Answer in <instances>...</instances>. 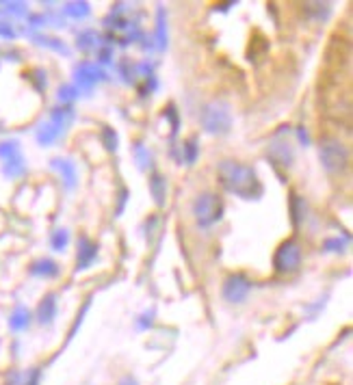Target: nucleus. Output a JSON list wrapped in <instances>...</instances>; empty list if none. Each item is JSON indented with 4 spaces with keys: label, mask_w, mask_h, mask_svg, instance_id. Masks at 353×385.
<instances>
[{
    "label": "nucleus",
    "mask_w": 353,
    "mask_h": 385,
    "mask_svg": "<svg viewBox=\"0 0 353 385\" xmlns=\"http://www.w3.org/2000/svg\"><path fill=\"white\" fill-rule=\"evenodd\" d=\"M217 178L224 190L230 195H236L240 200H260L262 195V182L258 178V171L252 164L238 162V160H222L217 167Z\"/></svg>",
    "instance_id": "nucleus-1"
},
{
    "label": "nucleus",
    "mask_w": 353,
    "mask_h": 385,
    "mask_svg": "<svg viewBox=\"0 0 353 385\" xmlns=\"http://www.w3.org/2000/svg\"><path fill=\"white\" fill-rule=\"evenodd\" d=\"M200 124L206 134L212 136H226L232 130L234 117L232 106L226 100H210L202 106L200 111Z\"/></svg>",
    "instance_id": "nucleus-2"
},
{
    "label": "nucleus",
    "mask_w": 353,
    "mask_h": 385,
    "mask_svg": "<svg viewBox=\"0 0 353 385\" xmlns=\"http://www.w3.org/2000/svg\"><path fill=\"white\" fill-rule=\"evenodd\" d=\"M74 119V108L72 106H57L50 111V117L41 122L35 130V139L39 145L48 148L52 143H57L61 136L65 134L68 126Z\"/></svg>",
    "instance_id": "nucleus-3"
},
{
    "label": "nucleus",
    "mask_w": 353,
    "mask_h": 385,
    "mask_svg": "<svg viewBox=\"0 0 353 385\" xmlns=\"http://www.w3.org/2000/svg\"><path fill=\"white\" fill-rule=\"evenodd\" d=\"M198 228L208 230L224 218V200L217 192H200L191 206Z\"/></svg>",
    "instance_id": "nucleus-4"
},
{
    "label": "nucleus",
    "mask_w": 353,
    "mask_h": 385,
    "mask_svg": "<svg viewBox=\"0 0 353 385\" xmlns=\"http://www.w3.org/2000/svg\"><path fill=\"white\" fill-rule=\"evenodd\" d=\"M319 158H321V164L323 169L336 176V174H342L349 164V150L342 141L338 139H323L319 143Z\"/></svg>",
    "instance_id": "nucleus-5"
},
{
    "label": "nucleus",
    "mask_w": 353,
    "mask_h": 385,
    "mask_svg": "<svg viewBox=\"0 0 353 385\" xmlns=\"http://www.w3.org/2000/svg\"><path fill=\"white\" fill-rule=\"evenodd\" d=\"M302 260H304L302 244L297 242L295 238H288V240H284V242L278 247V249H276L274 268H276V273H280V275H293V273L300 270Z\"/></svg>",
    "instance_id": "nucleus-6"
},
{
    "label": "nucleus",
    "mask_w": 353,
    "mask_h": 385,
    "mask_svg": "<svg viewBox=\"0 0 353 385\" xmlns=\"http://www.w3.org/2000/svg\"><path fill=\"white\" fill-rule=\"evenodd\" d=\"M108 80L106 72L98 65V63H91V61H80L76 67H74V85L80 89V93L83 91H91L96 85H100V82Z\"/></svg>",
    "instance_id": "nucleus-7"
},
{
    "label": "nucleus",
    "mask_w": 353,
    "mask_h": 385,
    "mask_svg": "<svg viewBox=\"0 0 353 385\" xmlns=\"http://www.w3.org/2000/svg\"><path fill=\"white\" fill-rule=\"evenodd\" d=\"M252 280L248 278V275L243 273H232L228 275V278L224 280V286H222V294L224 299L228 301V304H243L250 292H252Z\"/></svg>",
    "instance_id": "nucleus-8"
},
{
    "label": "nucleus",
    "mask_w": 353,
    "mask_h": 385,
    "mask_svg": "<svg viewBox=\"0 0 353 385\" xmlns=\"http://www.w3.org/2000/svg\"><path fill=\"white\" fill-rule=\"evenodd\" d=\"M267 156H269V160L276 164V167H284V169H288L290 164H293V158H295V154H293V145H290V141L288 139H284V130H280L274 139H271V143H269V148H267Z\"/></svg>",
    "instance_id": "nucleus-9"
},
{
    "label": "nucleus",
    "mask_w": 353,
    "mask_h": 385,
    "mask_svg": "<svg viewBox=\"0 0 353 385\" xmlns=\"http://www.w3.org/2000/svg\"><path fill=\"white\" fill-rule=\"evenodd\" d=\"M98 242H94L89 236H80L76 252V270H87L89 266H94V262L98 260Z\"/></svg>",
    "instance_id": "nucleus-10"
},
{
    "label": "nucleus",
    "mask_w": 353,
    "mask_h": 385,
    "mask_svg": "<svg viewBox=\"0 0 353 385\" xmlns=\"http://www.w3.org/2000/svg\"><path fill=\"white\" fill-rule=\"evenodd\" d=\"M50 167L61 176V182L68 190H74L78 186V167L72 158H52Z\"/></svg>",
    "instance_id": "nucleus-11"
},
{
    "label": "nucleus",
    "mask_w": 353,
    "mask_h": 385,
    "mask_svg": "<svg viewBox=\"0 0 353 385\" xmlns=\"http://www.w3.org/2000/svg\"><path fill=\"white\" fill-rule=\"evenodd\" d=\"M59 296L54 292H48L37 306V312H35V318L39 325H52L54 318H57V312H59Z\"/></svg>",
    "instance_id": "nucleus-12"
},
{
    "label": "nucleus",
    "mask_w": 353,
    "mask_h": 385,
    "mask_svg": "<svg viewBox=\"0 0 353 385\" xmlns=\"http://www.w3.org/2000/svg\"><path fill=\"white\" fill-rule=\"evenodd\" d=\"M154 39H156V50L165 52L169 46V35H167V11L162 5L156 7V31H154Z\"/></svg>",
    "instance_id": "nucleus-13"
},
{
    "label": "nucleus",
    "mask_w": 353,
    "mask_h": 385,
    "mask_svg": "<svg viewBox=\"0 0 353 385\" xmlns=\"http://www.w3.org/2000/svg\"><path fill=\"white\" fill-rule=\"evenodd\" d=\"M29 273L33 275V278H46V280H52V278H57V275L61 273V266L50 260V258H39L35 260L31 266H29Z\"/></svg>",
    "instance_id": "nucleus-14"
},
{
    "label": "nucleus",
    "mask_w": 353,
    "mask_h": 385,
    "mask_svg": "<svg viewBox=\"0 0 353 385\" xmlns=\"http://www.w3.org/2000/svg\"><path fill=\"white\" fill-rule=\"evenodd\" d=\"M31 322H33V314H31L29 308H24V306H18L9 316V329L15 334L26 332V329L31 327Z\"/></svg>",
    "instance_id": "nucleus-15"
},
{
    "label": "nucleus",
    "mask_w": 353,
    "mask_h": 385,
    "mask_svg": "<svg viewBox=\"0 0 353 385\" xmlns=\"http://www.w3.org/2000/svg\"><path fill=\"white\" fill-rule=\"evenodd\" d=\"M150 192H152L154 204L158 208L165 206V202H167V180L162 178L160 174H152L150 176Z\"/></svg>",
    "instance_id": "nucleus-16"
},
{
    "label": "nucleus",
    "mask_w": 353,
    "mask_h": 385,
    "mask_svg": "<svg viewBox=\"0 0 353 385\" xmlns=\"http://www.w3.org/2000/svg\"><path fill=\"white\" fill-rule=\"evenodd\" d=\"M3 174L9 180H18V178H22L26 174V162H24L22 152L11 156V158H7V160H3Z\"/></svg>",
    "instance_id": "nucleus-17"
},
{
    "label": "nucleus",
    "mask_w": 353,
    "mask_h": 385,
    "mask_svg": "<svg viewBox=\"0 0 353 385\" xmlns=\"http://www.w3.org/2000/svg\"><path fill=\"white\" fill-rule=\"evenodd\" d=\"M308 216V204L302 195H290V218H293V226L300 228Z\"/></svg>",
    "instance_id": "nucleus-18"
},
{
    "label": "nucleus",
    "mask_w": 353,
    "mask_h": 385,
    "mask_svg": "<svg viewBox=\"0 0 353 385\" xmlns=\"http://www.w3.org/2000/svg\"><path fill=\"white\" fill-rule=\"evenodd\" d=\"M61 13L72 18V20H85L91 13V5L85 3V0H74V3H65L63 5Z\"/></svg>",
    "instance_id": "nucleus-19"
},
{
    "label": "nucleus",
    "mask_w": 353,
    "mask_h": 385,
    "mask_svg": "<svg viewBox=\"0 0 353 385\" xmlns=\"http://www.w3.org/2000/svg\"><path fill=\"white\" fill-rule=\"evenodd\" d=\"M104 44V37L102 35H98L96 31H83V33H78V41H76V46H78V50H83V52H91V50H98L100 46Z\"/></svg>",
    "instance_id": "nucleus-20"
},
{
    "label": "nucleus",
    "mask_w": 353,
    "mask_h": 385,
    "mask_svg": "<svg viewBox=\"0 0 353 385\" xmlns=\"http://www.w3.org/2000/svg\"><path fill=\"white\" fill-rule=\"evenodd\" d=\"M33 41L41 48H48V50H54L63 54V57H70V48L65 46V41L57 39V37H50V35H33Z\"/></svg>",
    "instance_id": "nucleus-21"
},
{
    "label": "nucleus",
    "mask_w": 353,
    "mask_h": 385,
    "mask_svg": "<svg viewBox=\"0 0 353 385\" xmlns=\"http://www.w3.org/2000/svg\"><path fill=\"white\" fill-rule=\"evenodd\" d=\"M304 13L308 18H314L316 22H323L332 15V5L330 3H308V5H304Z\"/></svg>",
    "instance_id": "nucleus-22"
},
{
    "label": "nucleus",
    "mask_w": 353,
    "mask_h": 385,
    "mask_svg": "<svg viewBox=\"0 0 353 385\" xmlns=\"http://www.w3.org/2000/svg\"><path fill=\"white\" fill-rule=\"evenodd\" d=\"M132 152H134V160H137V167H139L141 171L152 169L154 158H152V152H150L143 143H134V145H132Z\"/></svg>",
    "instance_id": "nucleus-23"
},
{
    "label": "nucleus",
    "mask_w": 353,
    "mask_h": 385,
    "mask_svg": "<svg viewBox=\"0 0 353 385\" xmlns=\"http://www.w3.org/2000/svg\"><path fill=\"white\" fill-rule=\"evenodd\" d=\"M68 244H70V232L65 228H57L52 234H50V247H52V252H65L68 249Z\"/></svg>",
    "instance_id": "nucleus-24"
},
{
    "label": "nucleus",
    "mask_w": 353,
    "mask_h": 385,
    "mask_svg": "<svg viewBox=\"0 0 353 385\" xmlns=\"http://www.w3.org/2000/svg\"><path fill=\"white\" fill-rule=\"evenodd\" d=\"M198 156H200V145H198L195 136H191V139H186L182 143V162L184 164H195Z\"/></svg>",
    "instance_id": "nucleus-25"
},
{
    "label": "nucleus",
    "mask_w": 353,
    "mask_h": 385,
    "mask_svg": "<svg viewBox=\"0 0 353 385\" xmlns=\"http://www.w3.org/2000/svg\"><path fill=\"white\" fill-rule=\"evenodd\" d=\"M100 139H102V143H104V148L108 152H117V148H120V136H117V132L113 128L104 126L102 132H100Z\"/></svg>",
    "instance_id": "nucleus-26"
},
{
    "label": "nucleus",
    "mask_w": 353,
    "mask_h": 385,
    "mask_svg": "<svg viewBox=\"0 0 353 385\" xmlns=\"http://www.w3.org/2000/svg\"><path fill=\"white\" fill-rule=\"evenodd\" d=\"M96 59H98V65H108V63H113V41L108 39L104 41L98 50H96Z\"/></svg>",
    "instance_id": "nucleus-27"
},
{
    "label": "nucleus",
    "mask_w": 353,
    "mask_h": 385,
    "mask_svg": "<svg viewBox=\"0 0 353 385\" xmlns=\"http://www.w3.org/2000/svg\"><path fill=\"white\" fill-rule=\"evenodd\" d=\"M347 244H349V236H345V238H340V236L328 238V240L323 242V252H328V254H342Z\"/></svg>",
    "instance_id": "nucleus-28"
},
{
    "label": "nucleus",
    "mask_w": 353,
    "mask_h": 385,
    "mask_svg": "<svg viewBox=\"0 0 353 385\" xmlns=\"http://www.w3.org/2000/svg\"><path fill=\"white\" fill-rule=\"evenodd\" d=\"M57 98H59V102H63V104H72L74 100L80 98V89H78L76 85H61Z\"/></svg>",
    "instance_id": "nucleus-29"
},
{
    "label": "nucleus",
    "mask_w": 353,
    "mask_h": 385,
    "mask_svg": "<svg viewBox=\"0 0 353 385\" xmlns=\"http://www.w3.org/2000/svg\"><path fill=\"white\" fill-rule=\"evenodd\" d=\"M15 154H20V141L18 139L0 141V160H7V158H11Z\"/></svg>",
    "instance_id": "nucleus-30"
},
{
    "label": "nucleus",
    "mask_w": 353,
    "mask_h": 385,
    "mask_svg": "<svg viewBox=\"0 0 353 385\" xmlns=\"http://www.w3.org/2000/svg\"><path fill=\"white\" fill-rule=\"evenodd\" d=\"M15 37H18L15 26H13L9 20H0V39H5V41H13Z\"/></svg>",
    "instance_id": "nucleus-31"
},
{
    "label": "nucleus",
    "mask_w": 353,
    "mask_h": 385,
    "mask_svg": "<svg viewBox=\"0 0 353 385\" xmlns=\"http://www.w3.org/2000/svg\"><path fill=\"white\" fill-rule=\"evenodd\" d=\"M165 117H167L169 124H172V136H176L178 130H180V117H178V111H176V106H174V104H169V106L165 108Z\"/></svg>",
    "instance_id": "nucleus-32"
},
{
    "label": "nucleus",
    "mask_w": 353,
    "mask_h": 385,
    "mask_svg": "<svg viewBox=\"0 0 353 385\" xmlns=\"http://www.w3.org/2000/svg\"><path fill=\"white\" fill-rule=\"evenodd\" d=\"M31 80L35 82V89L37 91H44L48 87V78H46V72L44 70H33L31 72Z\"/></svg>",
    "instance_id": "nucleus-33"
},
{
    "label": "nucleus",
    "mask_w": 353,
    "mask_h": 385,
    "mask_svg": "<svg viewBox=\"0 0 353 385\" xmlns=\"http://www.w3.org/2000/svg\"><path fill=\"white\" fill-rule=\"evenodd\" d=\"M152 325H154V310H148L137 318V329H141V332H148Z\"/></svg>",
    "instance_id": "nucleus-34"
},
{
    "label": "nucleus",
    "mask_w": 353,
    "mask_h": 385,
    "mask_svg": "<svg viewBox=\"0 0 353 385\" xmlns=\"http://www.w3.org/2000/svg\"><path fill=\"white\" fill-rule=\"evenodd\" d=\"M29 29H41V26H48V15H37V13H33V15H29Z\"/></svg>",
    "instance_id": "nucleus-35"
},
{
    "label": "nucleus",
    "mask_w": 353,
    "mask_h": 385,
    "mask_svg": "<svg viewBox=\"0 0 353 385\" xmlns=\"http://www.w3.org/2000/svg\"><path fill=\"white\" fill-rule=\"evenodd\" d=\"M87 310H89V301H87V304H85L83 312H78V316H76V322H74V327H72V332H70V338H74V334H76V329H78L80 325H83V318H85Z\"/></svg>",
    "instance_id": "nucleus-36"
},
{
    "label": "nucleus",
    "mask_w": 353,
    "mask_h": 385,
    "mask_svg": "<svg viewBox=\"0 0 353 385\" xmlns=\"http://www.w3.org/2000/svg\"><path fill=\"white\" fill-rule=\"evenodd\" d=\"M39 379H41V372L37 368H33L31 374L24 379V385H39Z\"/></svg>",
    "instance_id": "nucleus-37"
},
{
    "label": "nucleus",
    "mask_w": 353,
    "mask_h": 385,
    "mask_svg": "<svg viewBox=\"0 0 353 385\" xmlns=\"http://www.w3.org/2000/svg\"><path fill=\"white\" fill-rule=\"evenodd\" d=\"M297 139H300V143L304 145V148H308L310 145V134L306 132V128H297Z\"/></svg>",
    "instance_id": "nucleus-38"
},
{
    "label": "nucleus",
    "mask_w": 353,
    "mask_h": 385,
    "mask_svg": "<svg viewBox=\"0 0 353 385\" xmlns=\"http://www.w3.org/2000/svg\"><path fill=\"white\" fill-rule=\"evenodd\" d=\"M117 385H139V381L134 379L132 374H124L122 379H120V383Z\"/></svg>",
    "instance_id": "nucleus-39"
},
{
    "label": "nucleus",
    "mask_w": 353,
    "mask_h": 385,
    "mask_svg": "<svg viewBox=\"0 0 353 385\" xmlns=\"http://www.w3.org/2000/svg\"><path fill=\"white\" fill-rule=\"evenodd\" d=\"M234 5H236V3L232 0V3H226V5H222V7H217V11H219V9H222V11H228V9H230V7H234Z\"/></svg>",
    "instance_id": "nucleus-40"
}]
</instances>
